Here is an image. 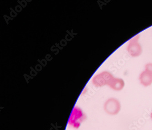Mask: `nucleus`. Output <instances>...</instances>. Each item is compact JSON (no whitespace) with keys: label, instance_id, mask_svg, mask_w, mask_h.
Returning <instances> with one entry per match:
<instances>
[{"label":"nucleus","instance_id":"obj_1","mask_svg":"<svg viewBox=\"0 0 152 130\" xmlns=\"http://www.w3.org/2000/svg\"><path fill=\"white\" fill-rule=\"evenodd\" d=\"M114 78L110 72L104 71L95 76L92 79V84L96 87H102L110 84Z\"/></svg>","mask_w":152,"mask_h":130},{"label":"nucleus","instance_id":"obj_6","mask_svg":"<svg viewBox=\"0 0 152 130\" xmlns=\"http://www.w3.org/2000/svg\"><path fill=\"white\" fill-rule=\"evenodd\" d=\"M125 83L123 79L114 78L108 86L114 91H120L124 89Z\"/></svg>","mask_w":152,"mask_h":130},{"label":"nucleus","instance_id":"obj_2","mask_svg":"<svg viewBox=\"0 0 152 130\" xmlns=\"http://www.w3.org/2000/svg\"><path fill=\"white\" fill-rule=\"evenodd\" d=\"M86 116L81 109L77 106L75 107L69 120L68 124L73 128H78L81 123L86 119Z\"/></svg>","mask_w":152,"mask_h":130},{"label":"nucleus","instance_id":"obj_8","mask_svg":"<svg viewBox=\"0 0 152 130\" xmlns=\"http://www.w3.org/2000/svg\"><path fill=\"white\" fill-rule=\"evenodd\" d=\"M150 118H151V120H152V111L151 112V114H150Z\"/></svg>","mask_w":152,"mask_h":130},{"label":"nucleus","instance_id":"obj_3","mask_svg":"<svg viewBox=\"0 0 152 130\" xmlns=\"http://www.w3.org/2000/svg\"><path fill=\"white\" fill-rule=\"evenodd\" d=\"M121 104L119 100L115 98H111L106 100L104 104V110L109 115H115L119 113Z\"/></svg>","mask_w":152,"mask_h":130},{"label":"nucleus","instance_id":"obj_5","mask_svg":"<svg viewBox=\"0 0 152 130\" xmlns=\"http://www.w3.org/2000/svg\"><path fill=\"white\" fill-rule=\"evenodd\" d=\"M139 80L143 86H149L152 84V74L147 71H143L139 75Z\"/></svg>","mask_w":152,"mask_h":130},{"label":"nucleus","instance_id":"obj_4","mask_svg":"<svg viewBox=\"0 0 152 130\" xmlns=\"http://www.w3.org/2000/svg\"><path fill=\"white\" fill-rule=\"evenodd\" d=\"M139 35H137L129 41L127 51L129 54L133 57H139L142 52V48L139 43Z\"/></svg>","mask_w":152,"mask_h":130},{"label":"nucleus","instance_id":"obj_7","mask_svg":"<svg viewBox=\"0 0 152 130\" xmlns=\"http://www.w3.org/2000/svg\"><path fill=\"white\" fill-rule=\"evenodd\" d=\"M145 70L152 74V63H149L145 65Z\"/></svg>","mask_w":152,"mask_h":130}]
</instances>
